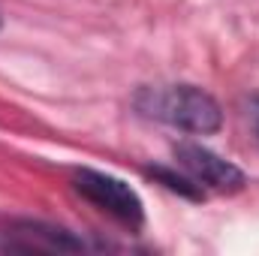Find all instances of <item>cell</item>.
<instances>
[{"label": "cell", "mask_w": 259, "mask_h": 256, "mask_svg": "<svg viewBox=\"0 0 259 256\" xmlns=\"http://www.w3.org/2000/svg\"><path fill=\"white\" fill-rule=\"evenodd\" d=\"M136 109L154 121L172 124L187 133H217L223 124V112L217 100L193 84H169V88H142L136 94Z\"/></svg>", "instance_id": "1"}, {"label": "cell", "mask_w": 259, "mask_h": 256, "mask_svg": "<svg viewBox=\"0 0 259 256\" xmlns=\"http://www.w3.org/2000/svg\"><path fill=\"white\" fill-rule=\"evenodd\" d=\"M75 190L88 202H94L97 208L109 211L112 217L124 220L130 226H142V220H145V208H142L139 193L115 175H106L97 169H81V172H75Z\"/></svg>", "instance_id": "2"}, {"label": "cell", "mask_w": 259, "mask_h": 256, "mask_svg": "<svg viewBox=\"0 0 259 256\" xmlns=\"http://www.w3.org/2000/svg\"><path fill=\"white\" fill-rule=\"evenodd\" d=\"M175 160L199 187H211L217 193H235L244 187V172L235 163L223 160L220 154H214L202 145L181 142L175 148Z\"/></svg>", "instance_id": "3"}, {"label": "cell", "mask_w": 259, "mask_h": 256, "mask_svg": "<svg viewBox=\"0 0 259 256\" xmlns=\"http://www.w3.org/2000/svg\"><path fill=\"white\" fill-rule=\"evenodd\" d=\"M18 241L12 247L18 250H46V253H75L84 250V241L75 238L72 232H66L61 226H49V223H18L15 226Z\"/></svg>", "instance_id": "4"}, {"label": "cell", "mask_w": 259, "mask_h": 256, "mask_svg": "<svg viewBox=\"0 0 259 256\" xmlns=\"http://www.w3.org/2000/svg\"><path fill=\"white\" fill-rule=\"evenodd\" d=\"M151 175H154V178H160L169 190L181 193V196H187V199H202V187L196 184L190 175L184 178V175H175V172H169V169H163V166H154V169H151Z\"/></svg>", "instance_id": "5"}, {"label": "cell", "mask_w": 259, "mask_h": 256, "mask_svg": "<svg viewBox=\"0 0 259 256\" xmlns=\"http://www.w3.org/2000/svg\"><path fill=\"white\" fill-rule=\"evenodd\" d=\"M250 118H253V130L259 139V97H253V103H250Z\"/></svg>", "instance_id": "6"}]
</instances>
